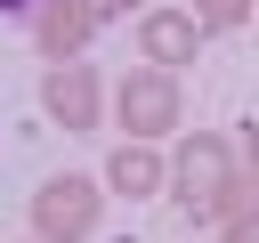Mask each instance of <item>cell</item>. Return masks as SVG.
I'll use <instances>...</instances> for the list:
<instances>
[{
	"instance_id": "obj_13",
	"label": "cell",
	"mask_w": 259,
	"mask_h": 243,
	"mask_svg": "<svg viewBox=\"0 0 259 243\" xmlns=\"http://www.w3.org/2000/svg\"><path fill=\"white\" fill-rule=\"evenodd\" d=\"M32 243H40V235H32Z\"/></svg>"
},
{
	"instance_id": "obj_11",
	"label": "cell",
	"mask_w": 259,
	"mask_h": 243,
	"mask_svg": "<svg viewBox=\"0 0 259 243\" xmlns=\"http://www.w3.org/2000/svg\"><path fill=\"white\" fill-rule=\"evenodd\" d=\"M243 162H251V178H259V122L243 130Z\"/></svg>"
},
{
	"instance_id": "obj_12",
	"label": "cell",
	"mask_w": 259,
	"mask_h": 243,
	"mask_svg": "<svg viewBox=\"0 0 259 243\" xmlns=\"http://www.w3.org/2000/svg\"><path fill=\"white\" fill-rule=\"evenodd\" d=\"M32 8H40V0H0V16H32Z\"/></svg>"
},
{
	"instance_id": "obj_8",
	"label": "cell",
	"mask_w": 259,
	"mask_h": 243,
	"mask_svg": "<svg viewBox=\"0 0 259 243\" xmlns=\"http://www.w3.org/2000/svg\"><path fill=\"white\" fill-rule=\"evenodd\" d=\"M251 8H259V0H194V24H202V32H235Z\"/></svg>"
},
{
	"instance_id": "obj_10",
	"label": "cell",
	"mask_w": 259,
	"mask_h": 243,
	"mask_svg": "<svg viewBox=\"0 0 259 243\" xmlns=\"http://www.w3.org/2000/svg\"><path fill=\"white\" fill-rule=\"evenodd\" d=\"M89 8H97V24H105V16H130V8L146 16V0H89Z\"/></svg>"
},
{
	"instance_id": "obj_4",
	"label": "cell",
	"mask_w": 259,
	"mask_h": 243,
	"mask_svg": "<svg viewBox=\"0 0 259 243\" xmlns=\"http://www.w3.org/2000/svg\"><path fill=\"white\" fill-rule=\"evenodd\" d=\"M40 113H49L57 130H97V113H105V89H97V73H89L81 57L49 65V73H40Z\"/></svg>"
},
{
	"instance_id": "obj_3",
	"label": "cell",
	"mask_w": 259,
	"mask_h": 243,
	"mask_svg": "<svg viewBox=\"0 0 259 243\" xmlns=\"http://www.w3.org/2000/svg\"><path fill=\"white\" fill-rule=\"evenodd\" d=\"M170 186H178V211H186L194 227H210L219 194L235 186V146H227L219 130H194V138L170 154Z\"/></svg>"
},
{
	"instance_id": "obj_2",
	"label": "cell",
	"mask_w": 259,
	"mask_h": 243,
	"mask_svg": "<svg viewBox=\"0 0 259 243\" xmlns=\"http://www.w3.org/2000/svg\"><path fill=\"white\" fill-rule=\"evenodd\" d=\"M113 122H121V138H146V146H162V138L186 122L178 73H162V65H130V73H121V89H113Z\"/></svg>"
},
{
	"instance_id": "obj_5",
	"label": "cell",
	"mask_w": 259,
	"mask_h": 243,
	"mask_svg": "<svg viewBox=\"0 0 259 243\" xmlns=\"http://www.w3.org/2000/svg\"><path fill=\"white\" fill-rule=\"evenodd\" d=\"M194 57H202V24H194V8H146V16H138V65L178 73V65H194Z\"/></svg>"
},
{
	"instance_id": "obj_9",
	"label": "cell",
	"mask_w": 259,
	"mask_h": 243,
	"mask_svg": "<svg viewBox=\"0 0 259 243\" xmlns=\"http://www.w3.org/2000/svg\"><path fill=\"white\" fill-rule=\"evenodd\" d=\"M219 243H259V211H243V219H227V227H219Z\"/></svg>"
},
{
	"instance_id": "obj_7",
	"label": "cell",
	"mask_w": 259,
	"mask_h": 243,
	"mask_svg": "<svg viewBox=\"0 0 259 243\" xmlns=\"http://www.w3.org/2000/svg\"><path fill=\"white\" fill-rule=\"evenodd\" d=\"M170 186V162H162V146H146V138H121L113 154H105V194H130V202H146V194H162Z\"/></svg>"
},
{
	"instance_id": "obj_1",
	"label": "cell",
	"mask_w": 259,
	"mask_h": 243,
	"mask_svg": "<svg viewBox=\"0 0 259 243\" xmlns=\"http://www.w3.org/2000/svg\"><path fill=\"white\" fill-rule=\"evenodd\" d=\"M97 219H105V178L57 170V178L32 186V235H40V243H89Z\"/></svg>"
},
{
	"instance_id": "obj_6",
	"label": "cell",
	"mask_w": 259,
	"mask_h": 243,
	"mask_svg": "<svg viewBox=\"0 0 259 243\" xmlns=\"http://www.w3.org/2000/svg\"><path fill=\"white\" fill-rule=\"evenodd\" d=\"M89 40H97V8H89V0H40V8H32V49H40L49 65L81 57Z\"/></svg>"
}]
</instances>
